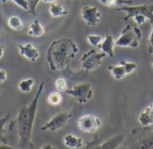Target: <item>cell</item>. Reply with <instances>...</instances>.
<instances>
[{"instance_id": "23", "label": "cell", "mask_w": 153, "mask_h": 149, "mask_svg": "<svg viewBox=\"0 0 153 149\" xmlns=\"http://www.w3.org/2000/svg\"><path fill=\"white\" fill-rule=\"evenodd\" d=\"M87 40L89 41V43L91 46L99 48V46L102 42L103 39L100 35H98V34H89L87 36Z\"/></svg>"}, {"instance_id": "1", "label": "cell", "mask_w": 153, "mask_h": 149, "mask_svg": "<svg viewBox=\"0 0 153 149\" xmlns=\"http://www.w3.org/2000/svg\"><path fill=\"white\" fill-rule=\"evenodd\" d=\"M44 85L45 82L40 83L37 94L32 102L29 105H23L22 108L19 109L16 118L10 125V127L14 126L16 130V133L19 139V148H21L34 147L31 141L32 128L35 121L39 100L41 95V93L43 92Z\"/></svg>"}, {"instance_id": "16", "label": "cell", "mask_w": 153, "mask_h": 149, "mask_svg": "<svg viewBox=\"0 0 153 149\" xmlns=\"http://www.w3.org/2000/svg\"><path fill=\"white\" fill-rule=\"evenodd\" d=\"M112 75V76L116 79V80H121L124 77H126V76H127L126 67H124V65L119 62L118 65H111L108 66V67Z\"/></svg>"}, {"instance_id": "27", "label": "cell", "mask_w": 153, "mask_h": 149, "mask_svg": "<svg viewBox=\"0 0 153 149\" xmlns=\"http://www.w3.org/2000/svg\"><path fill=\"white\" fill-rule=\"evenodd\" d=\"M42 1V0H26L27 4H28V7H29V11L30 13L34 15L37 16V13H36V7L38 5V4Z\"/></svg>"}, {"instance_id": "22", "label": "cell", "mask_w": 153, "mask_h": 149, "mask_svg": "<svg viewBox=\"0 0 153 149\" xmlns=\"http://www.w3.org/2000/svg\"><path fill=\"white\" fill-rule=\"evenodd\" d=\"M48 102L52 106H56L61 103L62 102V96L59 92H53L51 93L48 97Z\"/></svg>"}, {"instance_id": "2", "label": "cell", "mask_w": 153, "mask_h": 149, "mask_svg": "<svg viewBox=\"0 0 153 149\" xmlns=\"http://www.w3.org/2000/svg\"><path fill=\"white\" fill-rule=\"evenodd\" d=\"M79 52V48L72 39L61 38L54 40L48 49L46 59L53 71L65 70Z\"/></svg>"}, {"instance_id": "28", "label": "cell", "mask_w": 153, "mask_h": 149, "mask_svg": "<svg viewBox=\"0 0 153 149\" xmlns=\"http://www.w3.org/2000/svg\"><path fill=\"white\" fill-rule=\"evenodd\" d=\"M56 88L57 89L58 92H65L67 88H66V81L64 78H58L56 83H55Z\"/></svg>"}, {"instance_id": "10", "label": "cell", "mask_w": 153, "mask_h": 149, "mask_svg": "<svg viewBox=\"0 0 153 149\" xmlns=\"http://www.w3.org/2000/svg\"><path fill=\"white\" fill-rule=\"evenodd\" d=\"M81 15L83 22L88 26H95L100 22V13L98 6L84 5L82 8Z\"/></svg>"}, {"instance_id": "20", "label": "cell", "mask_w": 153, "mask_h": 149, "mask_svg": "<svg viewBox=\"0 0 153 149\" xmlns=\"http://www.w3.org/2000/svg\"><path fill=\"white\" fill-rule=\"evenodd\" d=\"M34 83L35 81L32 78L23 79L18 84V88L22 93H30L34 85Z\"/></svg>"}, {"instance_id": "31", "label": "cell", "mask_w": 153, "mask_h": 149, "mask_svg": "<svg viewBox=\"0 0 153 149\" xmlns=\"http://www.w3.org/2000/svg\"><path fill=\"white\" fill-rule=\"evenodd\" d=\"M6 77H7V74H6L5 70L0 69V84L4 82L6 80Z\"/></svg>"}, {"instance_id": "6", "label": "cell", "mask_w": 153, "mask_h": 149, "mask_svg": "<svg viewBox=\"0 0 153 149\" xmlns=\"http://www.w3.org/2000/svg\"><path fill=\"white\" fill-rule=\"evenodd\" d=\"M107 56V54H105L104 52H100L97 53L96 50L94 49H91L90 51L84 53L81 58V68H82L83 70L90 72V71H93L97 68L100 67V66L101 65V61L103 58H105V57Z\"/></svg>"}, {"instance_id": "18", "label": "cell", "mask_w": 153, "mask_h": 149, "mask_svg": "<svg viewBox=\"0 0 153 149\" xmlns=\"http://www.w3.org/2000/svg\"><path fill=\"white\" fill-rule=\"evenodd\" d=\"M49 13L53 17H60L68 14V12L64 8V6L61 4H56V3H52L50 4Z\"/></svg>"}, {"instance_id": "12", "label": "cell", "mask_w": 153, "mask_h": 149, "mask_svg": "<svg viewBox=\"0 0 153 149\" xmlns=\"http://www.w3.org/2000/svg\"><path fill=\"white\" fill-rule=\"evenodd\" d=\"M139 123L143 128H149L153 125V103L148 107L144 109V111L139 115L138 118Z\"/></svg>"}, {"instance_id": "30", "label": "cell", "mask_w": 153, "mask_h": 149, "mask_svg": "<svg viewBox=\"0 0 153 149\" xmlns=\"http://www.w3.org/2000/svg\"><path fill=\"white\" fill-rule=\"evenodd\" d=\"M6 1H9V0H0V2H3V3H5ZM10 1L14 2L18 6H20L21 8H22L24 10H29L28 4H27L26 0H10Z\"/></svg>"}, {"instance_id": "4", "label": "cell", "mask_w": 153, "mask_h": 149, "mask_svg": "<svg viewBox=\"0 0 153 149\" xmlns=\"http://www.w3.org/2000/svg\"><path fill=\"white\" fill-rule=\"evenodd\" d=\"M143 37V33L140 28L127 24L121 31L120 36L115 40V45L117 47H128L136 49L140 45V40Z\"/></svg>"}, {"instance_id": "33", "label": "cell", "mask_w": 153, "mask_h": 149, "mask_svg": "<svg viewBox=\"0 0 153 149\" xmlns=\"http://www.w3.org/2000/svg\"><path fill=\"white\" fill-rule=\"evenodd\" d=\"M4 49L2 45H0V58L4 56Z\"/></svg>"}, {"instance_id": "8", "label": "cell", "mask_w": 153, "mask_h": 149, "mask_svg": "<svg viewBox=\"0 0 153 149\" xmlns=\"http://www.w3.org/2000/svg\"><path fill=\"white\" fill-rule=\"evenodd\" d=\"M77 125L79 129L85 133H94L101 126V121L95 115L88 114L78 120Z\"/></svg>"}, {"instance_id": "34", "label": "cell", "mask_w": 153, "mask_h": 149, "mask_svg": "<svg viewBox=\"0 0 153 149\" xmlns=\"http://www.w3.org/2000/svg\"><path fill=\"white\" fill-rule=\"evenodd\" d=\"M43 2H45V3H54V2H56V0H42Z\"/></svg>"}, {"instance_id": "14", "label": "cell", "mask_w": 153, "mask_h": 149, "mask_svg": "<svg viewBox=\"0 0 153 149\" xmlns=\"http://www.w3.org/2000/svg\"><path fill=\"white\" fill-rule=\"evenodd\" d=\"M126 135L125 134H119V135H116L110 139H108V140H106L105 142H103L101 145H98L97 148H104V149H115L117 148L120 144L123 143V141L125 140Z\"/></svg>"}, {"instance_id": "26", "label": "cell", "mask_w": 153, "mask_h": 149, "mask_svg": "<svg viewBox=\"0 0 153 149\" xmlns=\"http://www.w3.org/2000/svg\"><path fill=\"white\" fill-rule=\"evenodd\" d=\"M124 67H126V73L127 75H130L132 74L137 67H138V65L136 63H134V62H127V61H125V60H121L120 61Z\"/></svg>"}, {"instance_id": "21", "label": "cell", "mask_w": 153, "mask_h": 149, "mask_svg": "<svg viewBox=\"0 0 153 149\" xmlns=\"http://www.w3.org/2000/svg\"><path fill=\"white\" fill-rule=\"evenodd\" d=\"M9 119H10V114H7L4 117L0 118V144H7L5 139H4V135L6 133L4 125L7 123Z\"/></svg>"}, {"instance_id": "36", "label": "cell", "mask_w": 153, "mask_h": 149, "mask_svg": "<svg viewBox=\"0 0 153 149\" xmlns=\"http://www.w3.org/2000/svg\"><path fill=\"white\" fill-rule=\"evenodd\" d=\"M152 67H153V61H152Z\"/></svg>"}, {"instance_id": "15", "label": "cell", "mask_w": 153, "mask_h": 149, "mask_svg": "<svg viewBox=\"0 0 153 149\" xmlns=\"http://www.w3.org/2000/svg\"><path fill=\"white\" fill-rule=\"evenodd\" d=\"M64 144L69 148H81L83 146V140L73 134H68L64 138Z\"/></svg>"}, {"instance_id": "29", "label": "cell", "mask_w": 153, "mask_h": 149, "mask_svg": "<svg viewBox=\"0 0 153 149\" xmlns=\"http://www.w3.org/2000/svg\"><path fill=\"white\" fill-rule=\"evenodd\" d=\"M133 19L138 25H143L147 22V17L143 14H135Z\"/></svg>"}, {"instance_id": "13", "label": "cell", "mask_w": 153, "mask_h": 149, "mask_svg": "<svg viewBox=\"0 0 153 149\" xmlns=\"http://www.w3.org/2000/svg\"><path fill=\"white\" fill-rule=\"evenodd\" d=\"M116 45H115L114 37L111 34H107L105 39L102 40V42L99 46V48L102 50V52H104L105 54H107L110 58H113L115 55V52H114V47Z\"/></svg>"}, {"instance_id": "24", "label": "cell", "mask_w": 153, "mask_h": 149, "mask_svg": "<svg viewBox=\"0 0 153 149\" xmlns=\"http://www.w3.org/2000/svg\"><path fill=\"white\" fill-rule=\"evenodd\" d=\"M133 3H134L133 0H107L106 5L108 7H116L124 4H132Z\"/></svg>"}, {"instance_id": "7", "label": "cell", "mask_w": 153, "mask_h": 149, "mask_svg": "<svg viewBox=\"0 0 153 149\" xmlns=\"http://www.w3.org/2000/svg\"><path fill=\"white\" fill-rule=\"evenodd\" d=\"M119 12H126V16L124 17L125 21H127L130 18H133L135 14H143L147 19L153 14V4L148 2L142 5H121L117 9Z\"/></svg>"}, {"instance_id": "25", "label": "cell", "mask_w": 153, "mask_h": 149, "mask_svg": "<svg viewBox=\"0 0 153 149\" xmlns=\"http://www.w3.org/2000/svg\"><path fill=\"white\" fill-rule=\"evenodd\" d=\"M148 20H149V22H150V23L152 25V31H151V35L149 37V40H148L147 47H148L149 53H151V54L153 55V14L148 18Z\"/></svg>"}, {"instance_id": "19", "label": "cell", "mask_w": 153, "mask_h": 149, "mask_svg": "<svg viewBox=\"0 0 153 149\" xmlns=\"http://www.w3.org/2000/svg\"><path fill=\"white\" fill-rule=\"evenodd\" d=\"M7 23H8V26L13 30V31H21L23 30V23L21 20L20 17L18 16H11L8 21H7Z\"/></svg>"}, {"instance_id": "32", "label": "cell", "mask_w": 153, "mask_h": 149, "mask_svg": "<svg viewBox=\"0 0 153 149\" xmlns=\"http://www.w3.org/2000/svg\"><path fill=\"white\" fill-rule=\"evenodd\" d=\"M47 148L55 149L56 148V147H54V146H52V145H49V144H48V145H45V146H42V147H41V149H47Z\"/></svg>"}, {"instance_id": "17", "label": "cell", "mask_w": 153, "mask_h": 149, "mask_svg": "<svg viewBox=\"0 0 153 149\" xmlns=\"http://www.w3.org/2000/svg\"><path fill=\"white\" fill-rule=\"evenodd\" d=\"M45 31L43 26L40 24L39 20H34L30 25V29L28 31V34L31 37H40L44 34Z\"/></svg>"}, {"instance_id": "9", "label": "cell", "mask_w": 153, "mask_h": 149, "mask_svg": "<svg viewBox=\"0 0 153 149\" xmlns=\"http://www.w3.org/2000/svg\"><path fill=\"white\" fill-rule=\"evenodd\" d=\"M71 118H72V114L70 113L59 112L54 117H52L51 120L48 121L46 124H44L42 128L40 129V130L41 131H47V130L56 131L57 130H60L67 124L68 121Z\"/></svg>"}, {"instance_id": "3", "label": "cell", "mask_w": 153, "mask_h": 149, "mask_svg": "<svg viewBox=\"0 0 153 149\" xmlns=\"http://www.w3.org/2000/svg\"><path fill=\"white\" fill-rule=\"evenodd\" d=\"M125 147L135 149L153 148V130L149 128L134 130Z\"/></svg>"}, {"instance_id": "11", "label": "cell", "mask_w": 153, "mask_h": 149, "mask_svg": "<svg viewBox=\"0 0 153 149\" xmlns=\"http://www.w3.org/2000/svg\"><path fill=\"white\" fill-rule=\"evenodd\" d=\"M18 49L21 56L24 57L31 62H35L39 57V51L31 43L18 44Z\"/></svg>"}, {"instance_id": "5", "label": "cell", "mask_w": 153, "mask_h": 149, "mask_svg": "<svg viewBox=\"0 0 153 149\" xmlns=\"http://www.w3.org/2000/svg\"><path fill=\"white\" fill-rule=\"evenodd\" d=\"M65 92L81 104L87 103L93 96V90L89 83L76 85L72 89H66Z\"/></svg>"}, {"instance_id": "35", "label": "cell", "mask_w": 153, "mask_h": 149, "mask_svg": "<svg viewBox=\"0 0 153 149\" xmlns=\"http://www.w3.org/2000/svg\"><path fill=\"white\" fill-rule=\"evenodd\" d=\"M100 3H102V4H106V2H107V0H99Z\"/></svg>"}]
</instances>
